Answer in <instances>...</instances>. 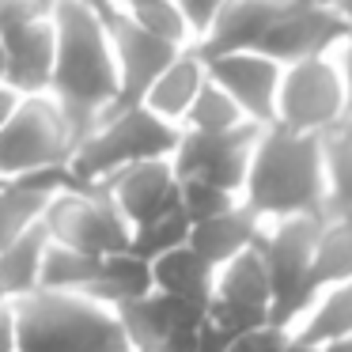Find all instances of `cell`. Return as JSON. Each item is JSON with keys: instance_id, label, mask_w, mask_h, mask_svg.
I'll return each instance as SVG.
<instances>
[{"instance_id": "1", "label": "cell", "mask_w": 352, "mask_h": 352, "mask_svg": "<svg viewBox=\"0 0 352 352\" xmlns=\"http://www.w3.org/2000/svg\"><path fill=\"white\" fill-rule=\"evenodd\" d=\"M54 23L57 65L50 95L61 102L65 118L76 129V140H84L114 110L118 91H122L114 42H110L107 16L87 8L84 0H61Z\"/></svg>"}, {"instance_id": "2", "label": "cell", "mask_w": 352, "mask_h": 352, "mask_svg": "<svg viewBox=\"0 0 352 352\" xmlns=\"http://www.w3.org/2000/svg\"><path fill=\"white\" fill-rule=\"evenodd\" d=\"M243 201L265 220L303 216L326 208V152L322 133H299L288 125H265L254 148Z\"/></svg>"}, {"instance_id": "3", "label": "cell", "mask_w": 352, "mask_h": 352, "mask_svg": "<svg viewBox=\"0 0 352 352\" xmlns=\"http://www.w3.org/2000/svg\"><path fill=\"white\" fill-rule=\"evenodd\" d=\"M12 307L19 352H133L118 307L84 292L38 288Z\"/></svg>"}, {"instance_id": "4", "label": "cell", "mask_w": 352, "mask_h": 352, "mask_svg": "<svg viewBox=\"0 0 352 352\" xmlns=\"http://www.w3.org/2000/svg\"><path fill=\"white\" fill-rule=\"evenodd\" d=\"M182 137V125H170L167 118L140 107L110 110L91 133L76 144L69 170L76 182H102L118 170L144 160H170Z\"/></svg>"}, {"instance_id": "5", "label": "cell", "mask_w": 352, "mask_h": 352, "mask_svg": "<svg viewBox=\"0 0 352 352\" xmlns=\"http://www.w3.org/2000/svg\"><path fill=\"white\" fill-rule=\"evenodd\" d=\"M326 216H280L265 220V231L258 239V250L269 265L273 280V322L276 326H296L311 307V265L318 250V235Z\"/></svg>"}, {"instance_id": "6", "label": "cell", "mask_w": 352, "mask_h": 352, "mask_svg": "<svg viewBox=\"0 0 352 352\" xmlns=\"http://www.w3.org/2000/svg\"><path fill=\"white\" fill-rule=\"evenodd\" d=\"M76 144V129L54 95H23L19 110L0 133V178L12 182L31 170L65 167Z\"/></svg>"}, {"instance_id": "7", "label": "cell", "mask_w": 352, "mask_h": 352, "mask_svg": "<svg viewBox=\"0 0 352 352\" xmlns=\"http://www.w3.org/2000/svg\"><path fill=\"white\" fill-rule=\"evenodd\" d=\"M42 220L57 243L84 254H118L133 246V223L102 182H72L54 193Z\"/></svg>"}, {"instance_id": "8", "label": "cell", "mask_w": 352, "mask_h": 352, "mask_svg": "<svg viewBox=\"0 0 352 352\" xmlns=\"http://www.w3.org/2000/svg\"><path fill=\"white\" fill-rule=\"evenodd\" d=\"M344 114H349V87H344L337 54L284 65L273 125H288L299 133H326Z\"/></svg>"}, {"instance_id": "9", "label": "cell", "mask_w": 352, "mask_h": 352, "mask_svg": "<svg viewBox=\"0 0 352 352\" xmlns=\"http://www.w3.org/2000/svg\"><path fill=\"white\" fill-rule=\"evenodd\" d=\"M261 129L265 125H258V122H243L235 129H220V133L182 129L170 163H175L178 178H205V182H216L243 197Z\"/></svg>"}, {"instance_id": "10", "label": "cell", "mask_w": 352, "mask_h": 352, "mask_svg": "<svg viewBox=\"0 0 352 352\" xmlns=\"http://www.w3.org/2000/svg\"><path fill=\"white\" fill-rule=\"evenodd\" d=\"M349 34L352 31L344 16L333 8V0H292L288 12L276 19V27L265 34L258 50L280 65H296L307 57L337 54Z\"/></svg>"}, {"instance_id": "11", "label": "cell", "mask_w": 352, "mask_h": 352, "mask_svg": "<svg viewBox=\"0 0 352 352\" xmlns=\"http://www.w3.org/2000/svg\"><path fill=\"white\" fill-rule=\"evenodd\" d=\"M107 27H110V42H114V57H118V80H122L114 110L140 107V102L148 99V91H152V84L160 80V72L167 69L186 46L155 38L152 31H144V27L122 8L107 16Z\"/></svg>"}, {"instance_id": "12", "label": "cell", "mask_w": 352, "mask_h": 352, "mask_svg": "<svg viewBox=\"0 0 352 352\" xmlns=\"http://www.w3.org/2000/svg\"><path fill=\"white\" fill-rule=\"evenodd\" d=\"M208 76L216 84H223L235 102L243 107V114L258 125L276 122V95H280L284 65L273 61L261 50H239V54L208 57Z\"/></svg>"}, {"instance_id": "13", "label": "cell", "mask_w": 352, "mask_h": 352, "mask_svg": "<svg viewBox=\"0 0 352 352\" xmlns=\"http://www.w3.org/2000/svg\"><path fill=\"white\" fill-rule=\"evenodd\" d=\"M102 186L114 193L118 208L125 212V220L133 228H140V223H148L155 216L170 212L175 205H182V178H178L170 160L133 163V167L102 178Z\"/></svg>"}, {"instance_id": "14", "label": "cell", "mask_w": 352, "mask_h": 352, "mask_svg": "<svg viewBox=\"0 0 352 352\" xmlns=\"http://www.w3.org/2000/svg\"><path fill=\"white\" fill-rule=\"evenodd\" d=\"M205 311H208V303H197V299H182V296L152 288L148 296L129 299V303L118 307V318H122V326H125V337H129L133 352H155L175 329L201 326V322H205Z\"/></svg>"}, {"instance_id": "15", "label": "cell", "mask_w": 352, "mask_h": 352, "mask_svg": "<svg viewBox=\"0 0 352 352\" xmlns=\"http://www.w3.org/2000/svg\"><path fill=\"white\" fill-rule=\"evenodd\" d=\"M292 0H228L208 27V34L197 42L201 57H223L239 50H258L265 34L276 27V19L288 12Z\"/></svg>"}, {"instance_id": "16", "label": "cell", "mask_w": 352, "mask_h": 352, "mask_svg": "<svg viewBox=\"0 0 352 352\" xmlns=\"http://www.w3.org/2000/svg\"><path fill=\"white\" fill-rule=\"evenodd\" d=\"M4 38H8V80L4 84H12L19 95H46L57 65V23L42 19V23L19 27Z\"/></svg>"}, {"instance_id": "17", "label": "cell", "mask_w": 352, "mask_h": 352, "mask_svg": "<svg viewBox=\"0 0 352 352\" xmlns=\"http://www.w3.org/2000/svg\"><path fill=\"white\" fill-rule=\"evenodd\" d=\"M261 231H265V216H261L258 208H250L246 201H239V205L228 208V212L193 223L190 246L205 261H212V265L220 269L223 261H231L235 254L250 250V246L261 239Z\"/></svg>"}, {"instance_id": "18", "label": "cell", "mask_w": 352, "mask_h": 352, "mask_svg": "<svg viewBox=\"0 0 352 352\" xmlns=\"http://www.w3.org/2000/svg\"><path fill=\"white\" fill-rule=\"evenodd\" d=\"M205 80H208V61L201 57L197 46H186L182 54L160 72V80L152 84L144 107L152 110V114L167 118L170 125H182Z\"/></svg>"}, {"instance_id": "19", "label": "cell", "mask_w": 352, "mask_h": 352, "mask_svg": "<svg viewBox=\"0 0 352 352\" xmlns=\"http://www.w3.org/2000/svg\"><path fill=\"white\" fill-rule=\"evenodd\" d=\"M50 243H54V235H50L46 220H38L16 243L0 250V296L19 299L42 288V261H46Z\"/></svg>"}, {"instance_id": "20", "label": "cell", "mask_w": 352, "mask_h": 352, "mask_svg": "<svg viewBox=\"0 0 352 352\" xmlns=\"http://www.w3.org/2000/svg\"><path fill=\"white\" fill-rule=\"evenodd\" d=\"M212 296L228 299V303H239V307H254V311L273 314V280H269V265H265V258H261L258 243L216 269Z\"/></svg>"}, {"instance_id": "21", "label": "cell", "mask_w": 352, "mask_h": 352, "mask_svg": "<svg viewBox=\"0 0 352 352\" xmlns=\"http://www.w3.org/2000/svg\"><path fill=\"white\" fill-rule=\"evenodd\" d=\"M292 337L299 344H311V349L352 337V280L318 292V299L307 307V314L292 326Z\"/></svg>"}, {"instance_id": "22", "label": "cell", "mask_w": 352, "mask_h": 352, "mask_svg": "<svg viewBox=\"0 0 352 352\" xmlns=\"http://www.w3.org/2000/svg\"><path fill=\"white\" fill-rule=\"evenodd\" d=\"M152 288H155L152 261L133 254V250H118V254H102L99 273H95L91 288H87L84 296L102 299V303H110V307H122V303H129V299L148 296Z\"/></svg>"}, {"instance_id": "23", "label": "cell", "mask_w": 352, "mask_h": 352, "mask_svg": "<svg viewBox=\"0 0 352 352\" xmlns=\"http://www.w3.org/2000/svg\"><path fill=\"white\" fill-rule=\"evenodd\" d=\"M152 280L160 292L208 303V299H212V284H216V265L205 261L190 243H186V246H175V250L160 254V258L152 261Z\"/></svg>"}, {"instance_id": "24", "label": "cell", "mask_w": 352, "mask_h": 352, "mask_svg": "<svg viewBox=\"0 0 352 352\" xmlns=\"http://www.w3.org/2000/svg\"><path fill=\"white\" fill-rule=\"evenodd\" d=\"M326 152V208L322 216H352V114L322 133Z\"/></svg>"}, {"instance_id": "25", "label": "cell", "mask_w": 352, "mask_h": 352, "mask_svg": "<svg viewBox=\"0 0 352 352\" xmlns=\"http://www.w3.org/2000/svg\"><path fill=\"white\" fill-rule=\"evenodd\" d=\"M344 280H352V216H329L322 223L311 265V303L318 299V292Z\"/></svg>"}, {"instance_id": "26", "label": "cell", "mask_w": 352, "mask_h": 352, "mask_svg": "<svg viewBox=\"0 0 352 352\" xmlns=\"http://www.w3.org/2000/svg\"><path fill=\"white\" fill-rule=\"evenodd\" d=\"M54 193H42V190H31L23 182H0V250L8 243H16L27 228L46 216Z\"/></svg>"}, {"instance_id": "27", "label": "cell", "mask_w": 352, "mask_h": 352, "mask_svg": "<svg viewBox=\"0 0 352 352\" xmlns=\"http://www.w3.org/2000/svg\"><path fill=\"white\" fill-rule=\"evenodd\" d=\"M102 254H84L76 246L65 243H50L46 261H42V288H57V292H87L99 273Z\"/></svg>"}, {"instance_id": "28", "label": "cell", "mask_w": 352, "mask_h": 352, "mask_svg": "<svg viewBox=\"0 0 352 352\" xmlns=\"http://www.w3.org/2000/svg\"><path fill=\"white\" fill-rule=\"evenodd\" d=\"M250 122L243 114V107L235 102V95L228 91L223 84H216L212 76L201 84L197 99H193L190 114H186L182 129H205V133H220V129H235V125Z\"/></svg>"}, {"instance_id": "29", "label": "cell", "mask_w": 352, "mask_h": 352, "mask_svg": "<svg viewBox=\"0 0 352 352\" xmlns=\"http://www.w3.org/2000/svg\"><path fill=\"white\" fill-rule=\"evenodd\" d=\"M190 235H193L190 212H186L182 205H175L170 212H163V216H155V220L133 228V246L129 250L140 254V258H148V261H155L160 254L175 250V246H186Z\"/></svg>"}, {"instance_id": "30", "label": "cell", "mask_w": 352, "mask_h": 352, "mask_svg": "<svg viewBox=\"0 0 352 352\" xmlns=\"http://www.w3.org/2000/svg\"><path fill=\"white\" fill-rule=\"evenodd\" d=\"M137 19L144 31H152L155 38L175 42V46H193V27L186 19V12L178 8V0H140L133 8H122Z\"/></svg>"}, {"instance_id": "31", "label": "cell", "mask_w": 352, "mask_h": 352, "mask_svg": "<svg viewBox=\"0 0 352 352\" xmlns=\"http://www.w3.org/2000/svg\"><path fill=\"white\" fill-rule=\"evenodd\" d=\"M239 193L223 190L216 182H205V178H182V208L190 212V220H208V216L228 212L231 205H239Z\"/></svg>"}, {"instance_id": "32", "label": "cell", "mask_w": 352, "mask_h": 352, "mask_svg": "<svg viewBox=\"0 0 352 352\" xmlns=\"http://www.w3.org/2000/svg\"><path fill=\"white\" fill-rule=\"evenodd\" d=\"M61 0H0V34H12L19 27L54 19Z\"/></svg>"}, {"instance_id": "33", "label": "cell", "mask_w": 352, "mask_h": 352, "mask_svg": "<svg viewBox=\"0 0 352 352\" xmlns=\"http://www.w3.org/2000/svg\"><path fill=\"white\" fill-rule=\"evenodd\" d=\"M292 349V329L276 326V322H265L258 329H246L235 341L228 344V352H288Z\"/></svg>"}, {"instance_id": "34", "label": "cell", "mask_w": 352, "mask_h": 352, "mask_svg": "<svg viewBox=\"0 0 352 352\" xmlns=\"http://www.w3.org/2000/svg\"><path fill=\"white\" fill-rule=\"evenodd\" d=\"M223 4H228V0H178V8L186 12V19H190V27H193V46L208 34V27L216 23Z\"/></svg>"}, {"instance_id": "35", "label": "cell", "mask_w": 352, "mask_h": 352, "mask_svg": "<svg viewBox=\"0 0 352 352\" xmlns=\"http://www.w3.org/2000/svg\"><path fill=\"white\" fill-rule=\"evenodd\" d=\"M0 352H19L16 307H12V299H0Z\"/></svg>"}, {"instance_id": "36", "label": "cell", "mask_w": 352, "mask_h": 352, "mask_svg": "<svg viewBox=\"0 0 352 352\" xmlns=\"http://www.w3.org/2000/svg\"><path fill=\"white\" fill-rule=\"evenodd\" d=\"M19 102H23V95L16 91L12 84H0V133H4V125L12 122V114L19 110Z\"/></svg>"}, {"instance_id": "37", "label": "cell", "mask_w": 352, "mask_h": 352, "mask_svg": "<svg viewBox=\"0 0 352 352\" xmlns=\"http://www.w3.org/2000/svg\"><path fill=\"white\" fill-rule=\"evenodd\" d=\"M337 61H341V72H344V87H349V114H352V34L341 42Z\"/></svg>"}, {"instance_id": "38", "label": "cell", "mask_w": 352, "mask_h": 352, "mask_svg": "<svg viewBox=\"0 0 352 352\" xmlns=\"http://www.w3.org/2000/svg\"><path fill=\"white\" fill-rule=\"evenodd\" d=\"M8 80V38L0 34V84Z\"/></svg>"}, {"instance_id": "39", "label": "cell", "mask_w": 352, "mask_h": 352, "mask_svg": "<svg viewBox=\"0 0 352 352\" xmlns=\"http://www.w3.org/2000/svg\"><path fill=\"white\" fill-rule=\"evenodd\" d=\"M318 352H352V337H341V341H329V344H322Z\"/></svg>"}, {"instance_id": "40", "label": "cell", "mask_w": 352, "mask_h": 352, "mask_svg": "<svg viewBox=\"0 0 352 352\" xmlns=\"http://www.w3.org/2000/svg\"><path fill=\"white\" fill-rule=\"evenodd\" d=\"M87 8H95V12H102V16H110V12H118V4L114 0H84Z\"/></svg>"}, {"instance_id": "41", "label": "cell", "mask_w": 352, "mask_h": 352, "mask_svg": "<svg viewBox=\"0 0 352 352\" xmlns=\"http://www.w3.org/2000/svg\"><path fill=\"white\" fill-rule=\"evenodd\" d=\"M333 8L344 16V23H349V31H352V0H333Z\"/></svg>"}, {"instance_id": "42", "label": "cell", "mask_w": 352, "mask_h": 352, "mask_svg": "<svg viewBox=\"0 0 352 352\" xmlns=\"http://www.w3.org/2000/svg\"><path fill=\"white\" fill-rule=\"evenodd\" d=\"M288 352H318V349H311V344H299L296 337H292V349Z\"/></svg>"}, {"instance_id": "43", "label": "cell", "mask_w": 352, "mask_h": 352, "mask_svg": "<svg viewBox=\"0 0 352 352\" xmlns=\"http://www.w3.org/2000/svg\"><path fill=\"white\" fill-rule=\"evenodd\" d=\"M118 8H133V4H140V0H114Z\"/></svg>"}, {"instance_id": "44", "label": "cell", "mask_w": 352, "mask_h": 352, "mask_svg": "<svg viewBox=\"0 0 352 352\" xmlns=\"http://www.w3.org/2000/svg\"><path fill=\"white\" fill-rule=\"evenodd\" d=\"M0 182H4V178H0Z\"/></svg>"}]
</instances>
